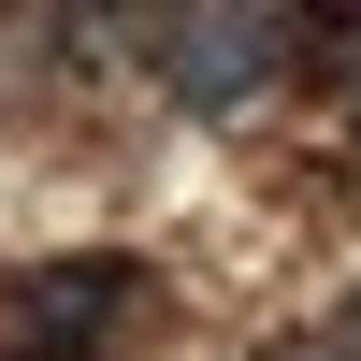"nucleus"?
I'll list each match as a JSON object with an SVG mask.
<instances>
[{
	"label": "nucleus",
	"mask_w": 361,
	"mask_h": 361,
	"mask_svg": "<svg viewBox=\"0 0 361 361\" xmlns=\"http://www.w3.org/2000/svg\"><path fill=\"white\" fill-rule=\"evenodd\" d=\"M130 304H145V260L130 246H73V260H44V275H15V347L29 361H102L116 333H130Z\"/></svg>",
	"instance_id": "f03ea898"
},
{
	"label": "nucleus",
	"mask_w": 361,
	"mask_h": 361,
	"mask_svg": "<svg viewBox=\"0 0 361 361\" xmlns=\"http://www.w3.org/2000/svg\"><path fill=\"white\" fill-rule=\"evenodd\" d=\"M173 15L188 0H15V29L44 44V73H130V58H159Z\"/></svg>",
	"instance_id": "7ed1b4c3"
},
{
	"label": "nucleus",
	"mask_w": 361,
	"mask_h": 361,
	"mask_svg": "<svg viewBox=\"0 0 361 361\" xmlns=\"http://www.w3.org/2000/svg\"><path fill=\"white\" fill-rule=\"evenodd\" d=\"M318 347H333V361H361V289H347V318H333V333H318Z\"/></svg>",
	"instance_id": "39448f33"
},
{
	"label": "nucleus",
	"mask_w": 361,
	"mask_h": 361,
	"mask_svg": "<svg viewBox=\"0 0 361 361\" xmlns=\"http://www.w3.org/2000/svg\"><path fill=\"white\" fill-rule=\"evenodd\" d=\"M304 44H318V0H188V15L159 29V58H145V73H159L173 116H246Z\"/></svg>",
	"instance_id": "f257e3e1"
},
{
	"label": "nucleus",
	"mask_w": 361,
	"mask_h": 361,
	"mask_svg": "<svg viewBox=\"0 0 361 361\" xmlns=\"http://www.w3.org/2000/svg\"><path fill=\"white\" fill-rule=\"evenodd\" d=\"M318 87H333V102H347V130H361V0H318Z\"/></svg>",
	"instance_id": "20e7f679"
}]
</instances>
